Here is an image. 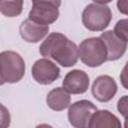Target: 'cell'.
<instances>
[{
	"instance_id": "obj_1",
	"label": "cell",
	"mask_w": 128,
	"mask_h": 128,
	"mask_svg": "<svg viewBox=\"0 0 128 128\" xmlns=\"http://www.w3.org/2000/svg\"><path fill=\"white\" fill-rule=\"evenodd\" d=\"M39 52L43 57L51 58L63 67H72L79 59L77 45L59 32L49 34L41 43Z\"/></svg>"
},
{
	"instance_id": "obj_2",
	"label": "cell",
	"mask_w": 128,
	"mask_h": 128,
	"mask_svg": "<svg viewBox=\"0 0 128 128\" xmlns=\"http://www.w3.org/2000/svg\"><path fill=\"white\" fill-rule=\"evenodd\" d=\"M79 58L88 67H99L108 61V52L101 37L84 39L78 46Z\"/></svg>"
},
{
	"instance_id": "obj_3",
	"label": "cell",
	"mask_w": 128,
	"mask_h": 128,
	"mask_svg": "<svg viewBox=\"0 0 128 128\" xmlns=\"http://www.w3.org/2000/svg\"><path fill=\"white\" fill-rule=\"evenodd\" d=\"M0 64L2 85L5 83H17L25 75V61L15 51H2L0 54Z\"/></svg>"
},
{
	"instance_id": "obj_4",
	"label": "cell",
	"mask_w": 128,
	"mask_h": 128,
	"mask_svg": "<svg viewBox=\"0 0 128 128\" xmlns=\"http://www.w3.org/2000/svg\"><path fill=\"white\" fill-rule=\"evenodd\" d=\"M112 20V12L106 4L92 3L87 5L82 12V23L90 31H103Z\"/></svg>"
},
{
	"instance_id": "obj_5",
	"label": "cell",
	"mask_w": 128,
	"mask_h": 128,
	"mask_svg": "<svg viewBox=\"0 0 128 128\" xmlns=\"http://www.w3.org/2000/svg\"><path fill=\"white\" fill-rule=\"evenodd\" d=\"M97 111V107L89 100H79L69 106L68 120L75 128H86L89 126L92 115Z\"/></svg>"
},
{
	"instance_id": "obj_6",
	"label": "cell",
	"mask_w": 128,
	"mask_h": 128,
	"mask_svg": "<svg viewBox=\"0 0 128 128\" xmlns=\"http://www.w3.org/2000/svg\"><path fill=\"white\" fill-rule=\"evenodd\" d=\"M31 74L37 83L41 85H49L59 78L60 69L55 63L50 61L49 58H41L33 64Z\"/></svg>"
},
{
	"instance_id": "obj_7",
	"label": "cell",
	"mask_w": 128,
	"mask_h": 128,
	"mask_svg": "<svg viewBox=\"0 0 128 128\" xmlns=\"http://www.w3.org/2000/svg\"><path fill=\"white\" fill-rule=\"evenodd\" d=\"M91 92L93 97L99 102H109L117 93L116 81L109 75H100L94 80Z\"/></svg>"
},
{
	"instance_id": "obj_8",
	"label": "cell",
	"mask_w": 128,
	"mask_h": 128,
	"mask_svg": "<svg viewBox=\"0 0 128 128\" xmlns=\"http://www.w3.org/2000/svg\"><path fill=\"white\" fill-rule=\"evenodd\" d=\"M59 7L51 3L37 2L32 3L31 10L29 11L28 18L32 21L42 24L49 25L54 23L59 17Z\"/></svg>"
},
{
	"instance_id": "obj_9",
	"label": "cell",
	"mask_w": 128,
	"mask_h": 128,
	"mask_svg": "<svg viewBox=\"0 0 128 128\" xmlns=\"http://www.w3.org/2000/svg\"><path fill=\"white\" fill-rule=\"evenodd\" d=\"M89 83V76L85 71L74 69L65 75L62 85L70 94H83L88 90Z\"/></svg>"
},
{
	"instance_id": "obj_10",
	"label": "cell",
	"mask_w": 128,
	"mask_h": 128,
	"mask_svg": "<svg viewBox=\"0 0 128 128\" xmlns=\"http://www.w3.org/2000/svg\"><path fill=\"white\" fill-rule=\"evenodd\" d=\"M101 39L105 42L108 52V61H115L120 59L126 52L127 42L121 39L112 30L102 32L100 35Z\"/></svg>"
},
{
	"instance_id": "obj_11",
	"label": "cell",
	"mask_w": 128,
	"mask_h": 128,
	"mask_svg": "<svg viewBox=\"0 0 128 128\" xmlns=\"http://www.w3.org/2000/svg\"><path fill=\"white\" fill-rule=\"evenodd\" d=\"M19 32L23 40L29 43H37L49 32V25L38 24L31 19H25L19 27Z\"/></svg>"
},
{
	"instance_id": "obj_12",
	"label": "cell",
	"mask_w": 128,
	"mask_h": 128,
	"mask_svg": "<svg viewBox=\"0 0 128 128\" xmlns=\"http://www.w3.org/2000/svg\"><path fill=\"white\" fill-rule=\"evenodd\" d=\"M70 93L64 87H57L52 89L46 97L48 107L54 111H62L70 105Z\"/></svg>"
},
{
	"instance_id": "obj_13",
	"label": "cell",
	"mask_w": 128,
	"mask_h": 128,
	"mask_svg": "<svg viewBox=\"0 0 128 128\" xmlns=\"http://www.w3.org/2000/svg\"><path fill=\"white\" fill-rule=\"evenodd\" d=\"M120 120L116 115L111 113L109 110H97L91 117L89 126L90 128L98 127H114L121 128Z\"/></svg>"
},
{
	"instance_id": "obj_14",
	"label": "cell",
	"mask_w": 128,
	"mask_h": 128,
	"mask_svg": "<svg viewBox=\"0 0 128 128\" xmlns=\"http://www.w3.org/2000/svg\"><path fill=\"white\" fill-rule=\"evenodd\" d=\"M23 2L24 0H0V11L6 17H17L22 13Z\"/></svg>"
},
{
	"instance_id": "obj_15",
	"label": "cell",
	"mask_w": 128,
	"mask_h": 128,
	"mask_svg": "<svg viewBox=\"0 0 128 128\" xmlns=\"http://www.w3.org/2000/svg\"><path fill=\"white\" fill-rule=\"evenodd\" d=\"M117 36H119L121 39L128 42V18L126 19H120L116 22L113 30Z\"/></svg>"
},
{
	"instance_id": "obj_16",
	"label": "cell",
	"mask_w": 128,
	"mask_h": 128,
	"mask_svg": "<svg viewBox=\"0 0 128 128\" xmlns=\"http://www.w3.org/2000/svg\"><path fill=\"white\" fill-rule=\"evenodd\" d=\"M117 110L123 117L128 115V95H124L118 100Z\"/></svg>"
},
{
	"instance_id": "obj_17",
	"label": "cell",
	"mask_w": 128,
	"mask_h": 128,
	"mask_svg": "<svg viewBox=\"0 0 128 128\" xmlns=\"http://www.w3.org/2000/svg\"><path fill=\"white\" fill-rule=\"evenodd\" d=\"M120 82L122 86L128 90V61L126 62L125 66L123 67L121 73H120Z\"/></svg>"
},
{
	"instance_id": "obj_18",
	"label": "cell",
	"mask_w": 128,
	"mask_h": 128,
	"mask_svg": "<svg viewBox=\"0 0 128 128\" xmlns=\"http://www.w3.org/2000/svg\"><path fill=\"white\" fill-rule=\"evenodd\" d=\"M2 111H1V126L2 127H7L10 125V114L5 108L4 105H1Z\"/></svg>"
},
{
	"instance_id": "obj_19",
	"label": "cell",
	"mask_w": 128,
	"mask_h": 128,
	"mask_svg": "<svg viewBox=\"0 0 128 128\" xmlns=\"http://www.w3.org/2000/svg\"><path fill=\"white\" fill-rule=\"evenodd\" d=\"M118 11L124 15H128V0H117Z\"/></svg>"
},
{
	"instance_id": "obj_20",
	"label": "cell",
	"mask_w": 128,
	"mask_h": 128,
	"mask_svg": "<svg viewBox=\"0 0 128 128\" xmlns=\"http://www.w3.org/2000/svg\"><path fill=\"white\" fill-rule=\"evenodd\" d=\"M37 2H46V3H51L54 4L55 6L59 7L61 5V0H32V3H37Z\"/></svg>"
},
{
	"instance_id": "obj_21",
	"label": "cell",
	"mask_w": 128,
	"mask_h": 128,
	"mask_svg": "<svg viewBox=\"0 0 128 128\" xmlns=\"http://www.w3.org/2000/svg\"><path fill=\"white\" fill-rule=\"evenodd\" d=\"M92 1L97 3V4H107V3L112 2L113 0H92Z\"/></svg>"
},
{
	"instance_id": "obj_22",
	"label": "cell",
	"mask_w": 128,
	"mask_h": 128,
	"mask_svg": "<svg viewBox=\"0 0 128 128\" xmlns=\"http://www.w3.org/2000/svg\"><path fill=\"white\" fill-rule=\"evenodd\" d=\"M124 119H125L124 127H125V128H128V115H127V116H125V117H124Z\"/></svg>"
}]
</instances>
